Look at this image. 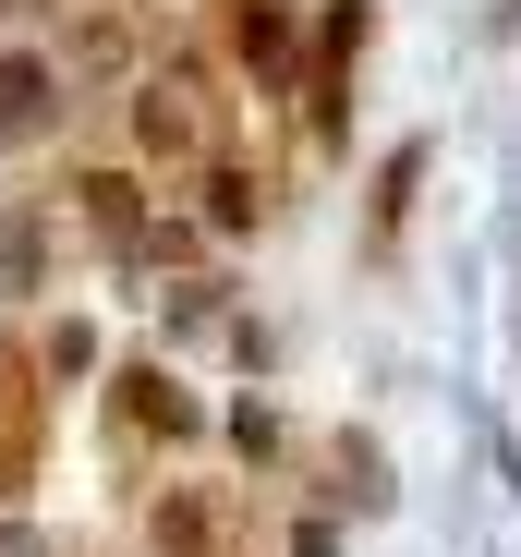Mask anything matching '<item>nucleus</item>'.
Returning a JSON list of instances; mask_svg holds the SVG:
<instances>
[{
  "label": "nucleus",
  "instance_id": "f257e3e1",
  "mask_svg": "<svg viewBox=\"0 0 521 557\" xmlns=\"http://www.w3.org/2000/svg\"><path fill=\"white\" fill-rule=\"evenodd\" d=\"M134 146H146V158H195V146H207V73L134 85Z\"/></svg>",
  "mask_w": 521,
  "mask_h": 557
},
{
  "label": "nucleus",
  "instance_id": "f03ea898",
  "mask_svg": "<svg viewBox=\"0 0 521 557\" xmlns=\"http://www.w3.org/2000/svg\"><path fill=\"white\" fill-rule=\"evenodd\" d=\"M49 122H61V61L13 49V61H0V146H37Z\"/></svg>",
  "mask_w": 521,
  "mask_h": 557
},
{
  "label": "nucleus",
  "instance_id": "7ed1b4c3",
  "mask_svg": "<svg viewBox=\"0 0 521 557\" xmlns=\"http://www.w3.org/2000/svg\"><path fill=\"white\" fill-rule=\"evenodd\" d=\"M158 557H219V497H158Z\"/></svg>",
  "mask_w": 521,
  "mask_h": 557
},
{
  "label": "nucleus",
  "instance_id": "20e7f679",
  "mask_svg": "<svg viewBox=\"0 0 521 557\" xmlns=\"http://www.w3.org/2000/svg\"><path fill=\"white\" fill-rule=\"evenodd\" d=\"M85 219H98V231H110L122 255L146 243V195H134V182H122V170H85Z\"/></svg>",
  "mask_w": 521,
  "mask_h": 557
},
{
  "label": "nucleus",
  "instance_id": "39448f33",
  "mask_svg": "<svg viewBox=\"0 0 521 557\" xmlns=\"http://www.w3.org/2000/svg\"><path fill=\"white\" fill-rule=\"evenodd\" d=\"M122 412H134L146 436H183V424H195V400L170 388V376H146V363H134V376H122Z\"/></svg>",
  "mask_w": 521,
  "mask_h": 557
},
{
  "label": "nucleus",
  "instance_id": "423d86ee",
  "mask_svg": "<svg viewBox=\"0 0 521 557\" xmlns=\"http://www.w3.org/2000/svg\"><path fill=\"white\" fill-rule=\"evenodd\" d=\"M0 292H37V207L0 219Z\"/></svg>",
  "mask_w": 521,
  "mask_h": 557
},
{
  "label": "nucleus",
  "instance_id": "0eeeda50",
  "mask_svg": "<svg viewBox=\"0 0 521 557\" xmlns=\"http://www.w3.org/2000/svg\"><path fill=\"white\" fill-rule=\"evenodd\" d=\"M207 231H255V182H243V170L207 182Z\"/></svg>",
  "mask_w": 521,
  "mask_h": 557
},
{
  "label": "nucleus",
  "instance_id": "6e6552de",
  "mask_svg": "<svg viewBox=\"0 0 521 557\" xmlns=\"http://www.w3.org/2000/svg\"><path fill=\"white\" fill-rule=\"evenodd\" d=\"M243 49H255V61L291 49V13H280V0H243Z\"/></svg>",
  "mask_w": 521,
  "mask_h": 557
},
{
  "label": "nucleus",
  "instance_id": "1a4fd4ad",
  "mask_svg": "<svg viewBox=\"0 0 521 557\" xmlns=\"http://www.w3.org/2000/svg\"><path fill=\"white\" fill-rule=\"evenodd\" d=\"M73 61H98V73H122V61H134V37H122V25H73Z\"/></svg>",
  "mask_w": 521,
  "mask_h": 557
},
{
  "label": "nucleus",
  "instance_id": "9d476101",
  "mask_svg": "<svg viewBox=\"0 0 521 557\" xmlns=\"http://www.w3.org/2000/svg\"><path fill=\"white\" fill-rule=\"evenodd\" d=\"M291 557H339V533H327V521H303V533H291Z\"/></svg>",
  "mask_w": 521,
  "mask_h": 557
},
{
  "label": "nucleus",
  "instance_id": "9b49d317",
  "mask_svg": "<svg viewBox=\"0 0 521 557\" xmlns=\"http://www.w3.org/2000/svg\"><path fill=\"white\" fill-rule=\"evenodd\" d=\"M0 485H13V460H0Z\"/></svg>",
  "mask_w": 521,
  "mask_h": 557
}]
</instances>
